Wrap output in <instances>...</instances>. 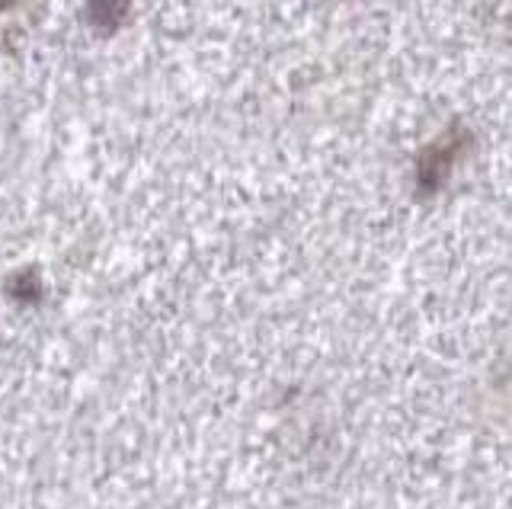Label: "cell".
Wrapping results in <instances>:
<instances>
[{"label": "cell", "instance_id": "6da1fadb", "mask_svg": "<svg viewBox=\"0 0 512 509\" xmlns=\"http://www.w3.org/2000/svg\"><path fill=\"white\" fill-rule=\"evenodd\" d=\"M128 10H132V4L128 0H90L87 4V20L90 26L96 29V33H116V29L128 20Z\"/></svg>", "mask_w": 512, "mask_h": 509}]
</instances>
